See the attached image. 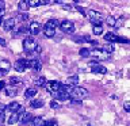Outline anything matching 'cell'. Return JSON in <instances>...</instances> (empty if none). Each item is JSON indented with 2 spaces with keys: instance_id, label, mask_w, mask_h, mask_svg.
<instances>
[{
  "instance_id": "cell-1",
  "label": "cell",
  "mask_w": 130,
  "mask_h": 126,
  "mask_svg": "<svg viewBox=\"0 0 130 126\" xmlns=\"http://www.w3.org/2000/svg\"><path fill=\"white\" fill-rule=\"evenodd\" d=\"M58 20H56V19H50V20H47L46 23H45V26H43V33H45V35L47 37V38H53L56 34V27L58 26Z\"/></svg>"
},
{
  "instance_id": "cell-24",
  "label": "cell",
  "mask_w": 130,
  "mask_h": 126,
  "mask_svg": "<svg viewBox=\"0 0 130 126\" xmlns=\"http://www.w3.org/2000/svg\"><path fill=\"white\" fill-rule=\"evenodd\" d=\"M34 84L37 85V87H45V84H46V79H45L43 76H39V77H37V79H35Z\"/></svg>"
},
{
  "instance_id": "cell-28",
  "label": "cell",
  "mask_w": 130,
  "mask_h": 126,
  "mask_svg": "<svg viewBox=\"0 0 130 126\" xmlns=\"http://www.w3.org/2000/svg\"><path fill=\"white\" fill-rule=\"evenodd\" d=\"M10 84L11 85H15V87H16V85H20V84H22V80H20L19 79V77H10Z\"/></svg>"
},
{
  "instance_id": "cell-42",
  "label": "cell",
  "mask_w": 130,
  "mask_h": 126,
  "mask_svg": "<svg viewBox=\"0 0 130 126\" xmlns=\"http://www.w3.org/2000/svg\"><path fill=\"white\" fill-rule=\"evenodd\" d=\"M4 12H6V11H4V8H0V18H3Z\"/></svg>"
},
{
  "instance_id": "cell-8",
  "label": "cell",
  "mask_w": 130,
  "mask_h": 126,
  "mask_svg": "<svg viewBox=\"0 0 130 126\" xmlns=\"http://www.w3.org/2000/svg\"><path fill=\"white\" fill-rule=\"evenodd\" d=\"M91 56L93 57V58H96V60H107L110 54L108 53H106L103 49H93V50H91Z\"/></svg>"
},
{
  "instance_id": "cell-34",
  "label": "cell",
  "mask_w": 130,
  "mask_h": 126,
  "mask_svg": "<svg viewBox=\"0 0 130 126\" xmlns=\"http://www.w3.org/2000/svg\"><path fill=\"white\" fill-rule=\"evenodd\" d=\"M62 8H64V10H68V11H72V10H73L72 6H69V4H65V3L62 4Z\"/></svg>"
},
{
  "instance_id": "cell-13",
  "label": "cell",
  "mask_w": 130,
  "mask_h": 126,
  "mask_svg": "<svg viewBox=\"0 0 130 126\" xmlns=\"http://www.w3.org/2000/svg\"><path fill=\"white\" fill-rule=\"evenodd\" d=\"M11 69V62L8 60H0V71H2L4 75L8 73V71Z\"/></svg>"
},
{
  "instance_id": "cell-46",
  "label": "cell",
  "mask_w": 130,
  "mask_h": 126,
  "mask_svg": "<svg viewBox=\"0 0 130 126\" xmlns=\"http://www.w3.org/2000/svg\"><path fill=\"white\" fill-rule=\"evenodd\" d=\"M73 2H75V3H77V2H79V0H73Z\"/></svg>"
},
{
  "instance_id": "cell-44",
  "label": "cell",
  "mask_w": 130,
  "mask_h": 126,
  "mask_svg": "<svg viewBox=\"0 0 130 126\" xmlns=\"http://www.w3.org/2000/svg\"><path fill=\"white\" fill-rule=\"evenodd\" d=\"M3 24V18H0V26Z\"/></svg>"
},
{
  "instance_id": "cell-36",
  "label": "cell",
  "mask_w": 130,
  "mask_h": 126,
  "mask_svg": "<svg viewBox=\"0 0 130 126\" xmlns=\"http://www.w3.org/2000/svg\"><path fill=\"white\" fill-rule=\"evenodd\" d=\"M76 10H77V11H79V12H80V14H81V15H87V14H85V11H84V8H81V7H77V8H76Z\"/></svg>"
},
{
  "instance_id": "cell-7",
  "label": "cell",
  "mask_w": 130,
  "mask_h": 126,
  "mask_svg": "<svg viewBox=\"0 0 130 126\" xmlns=\"http://www.w3.org/2000/svg\"><path fill=\"white\" fill-rule=\"evenodd\" d=\"M60 28L62 30L65 34H73L75 33V24L71 20H62L60 23Z\"/></svg>"
},
{
  "instance_id": "cell-25",
  "label": "cell",
  "mask_w": 130,
  "mask_h": 126,
  "mask_svg": "<svg viewBox=\"0 0 130 126\" xmlns=\"http://www.w3.org/2000/svg\"><path fill=\"white\" fill-rule=\"evenodd\" d=\"M102 49H103L106 53L111 54V53H114V43H112V42H108V43L103 45V48H102Z\"/></svg>"
},
{
  "instance_id": "cell-23",
  "label": "cell",
  "mask_w": 130,
  "mask_h": 126,
  "mask_svg": "<svg viewBox=\"0 0 130 126\" xmlns=\"http://www.w3.org/2000/svg\"><path fill=\"white\" fill-rule=\"evenodd\" d=\"M31 122H32V125H34V126H43V125H45V121H43L42 117H35V118H32Z\"/></svg>"
},
{
  "instance_id": "cell-16",
  "label": "cell",
  "mask_w": 130,
  "mask_h": 126,
  "mask_svg": "<svg viewBox=\"0 0 130 126\" xmlns=\"http://www.w3.org/2000/svg\"><path fill=\"white\" fill-rule=\"evenodd\" d=\"M4 91H6V95L7 96H16V93H18V89H16L15 85H10V87H6L4 88Z\"/></svg>"
},
{
  "instance_id": "cell-5",
  "label": "cell",
  "mask_w": 130,
  "mask_h": 126,
  "mask_svg": "<svg viewBox=\"0 0 130 126\" xmlns=\"http://www.w3.org/2000/svg\"><path fill=\"white\" fill-rule=\"evenodd\" d=\"M87 15H88V18H89L92 24H102V22H103V15L95 10H89L87 12Z\"/></svg>"
},
{
  "instance_id": "cell-9",
  "label": "cell",
  "mask_w": 130,
  "mask_h": 126,
  "mask_svg": "<svg viewBox=\"0 0 130 126\" xmlns=\"http://www.w3.org/2000/svg\"><path fill=\"white\" fill-rule=\"evenodd\" d=\"M26 68H27V60H24V58L16 60V62L14 64V69L16 72H19V73L24 72V71H26Z\"/></svg>"
},
{
  "instance_id": "cell-22",
  "label": "cell",
  "mask_w": 130,
  "mask_h": 126,
  "mask_svg": "<svg viewBox=\"0 0 130 126\" xmlns=\"http://www.w3.org/2000/svg\"><path fill=\"white\" fill-rule=\"evenodd\" d=\"M19 107H20V104L18 103V102H11V103L8 104L6 108L8 110V111H11V113H15V111H16V110H18Z\"/></svg>"
},
{
  "instance_id": "cell-15",
  "label": "cell",
  "mask_w": 130,
  "mask_h": 126,
  "mask_svg": "<svg viewBox=\"0 0 130 126\" xmlns=\"http://www.w3.org/2000/svg\"><path fill=\"white\" fill-rule=\"evenodd\" d=\"M31 119H32V115L30 113H26V111H24L23 114H20V117H19V122H22L23 125L27 123V122H30Z\"/></svg>"
},
{
  "instance_id": "cell-33",
  "label": "cell",
  "mask_w": 130,
  "mask_h": 126,
  "mask_svg": "<svg viewBox=\"0 0 130 126\" xmlns=\"http://www.w3.org/2000/svg\"><path fill=\"white\" fill-rule=\"evenodd\" d=\"M50 107H52V108H58V107H60V104L57 103L56 100H52V102H50Z\"/></svg>"
},
{
  "instance_id": "cell-30",
  "label": "cell",
  "mask_w": 130,
  "mask_h": 126,
  "mask_svg": "<svg viewBox=\"0 0 130 126\" xmlns=\"http://www.w3.org/2000/svg\"><path fill=\"white\" fill-rule=\"evenodd\" d=\"M79 54H80L81 57H89V56H91V50H89V49H87V48H83V49H80Z\"/></svg>"
},
{
  "instance_id": "cell-21",
  "label": "cell",
  "mask_w": 130,
  "mask_h": 126,
  "mask_svg": "<svg viewBox=\"0 0 130 126\" xmlns=\"http://www.w3.org/2000/svg\"><path fill=\"white\" fill-rule=\"evenodd\" d=\"M19 117H20V115H19V114L16 113V111H15V113H12V114H11V117L8 118V123H10V125H15L16 122H19Z\"/></svg>"
},
{
  "instance_id": "cell-47",
  "label": "cell",
  "mask_w": 130,
  "mask_h": 126,
  "mask_svg": "<svg viewBox=\"0 0 130 126\" xmlns=\"http://www.w3.org/2000/svg\"><path fill=\"white\" fill-rule=\"evenodd\" d=\"M0 126H3V125H0Z\"/></svg>"
},
{
  "instance_id": "cell-17",
  "label": "cell",
  "mask_w": 130,
  "mask_h": 126,
  "mask_svg": "<svg viewBox=\"0 0 130 126\" xmlns=\"http://www.w3.org/2000/svg\"><path fill=\"white\" fill-rule=\"evenodd\" d=\"M35 95H37V88H34V87L27 88L26 91H24V98H26V99H31V98L35 96Z\"/></svg>"
},
{
  "instance_id": "cell-38",
  "label": "cell",
  "mask_w": 130,
  "mask_h": 126,
  "mask_svg": "<svg viewBox=\"0 0 130 126\" xmlns=\"http://www.w3.org/2000/svg\"><path fill=\"white\" fill-rule=\"evenodd\" d=\"M0 46H7V42H6V39L0 38Z\"/></svg>"
},
{
  "instance_id": "cell-18",
  "label": "cell",
  "mask_w": 130,
  "mask_h": 126,
  "mask_svg": "<svg viewBox=\"0 0 130 126\" xmlns=\"http://www.w3.org/2000/svg\"><path fill=\"white\" fill-rule=\"evenodd\" d=\"M28 27H26V26H20L19 28H18V33H14V37H20V35H27L28 34Z\"/></svg>"
},
{
  "instance_id": "cell-31",
  "label": "cell",
  "mask_w": 130,
  "mask_h": 126,
  "mask_svg": "<svg viewBox=\"0 0 130 126\" xmlns=\"http://www.w3.org/2000/svg\"><path fill=\"white\" fill-rule=\"evenodd\" d=\"M27 3H28V6L30 7H38V6H41V0H27Z\"/></svg>"
},
{
  "instance_id": "cell-41",
  "label": "cell",
  "mask_w": 130,
  "mask_h": 126,
  "mask_svg": "<svg viewBox=\"0 0 130 126\" xmlns=\"http://www.w3.org/2000/svg\"><path fill=\"white\" fill-rule=\"evenodd\" d=\"M125 110L130 113V104H129V103H127V104H125Z\"/></svg>"
},
{
  "instance_id": "cell-32",
  "label": "cell",
  "mask_w": 130,
  "mask_h": 126,
  "mask_svg": "<svg viewBox=\"0 0 130 126\" xmlns=\"http://www.w3.org/2000/svg\"><path fill=\"white\" fill-rule=\"evenodd\" d=\"M115 22H117V19L112 18V16H108L107 18V24L108 26H115Z\"/></svg>"
},
{
  "instance_id": "cell-20",
  "label": "cell",
  "mask_w": 130,
  "mask_h": 126,
  "mask_svg": "<svg viewBox=\"0 0 130 126\" xmlns=\"http://www.w3.org/2000/svg\"><path fill=\"white\" fill-rule=\"evenodd\" d=\"M77 83H79V76H77V75L69 76L67 79V84L68 85H77Z\"/></svg>"
},
{
  "instance_id": "cell-27",
  "label": "cell",
  "mask_w": 130,
  "mask_h": 126,
  "mask_svg": "<svg viewBox=\"0 0 130 126\" xmlns=\"http://www.w3.org/2000/svg\"><path fill=\"white\" fill-rule=\"evenodd\" d=\"M92 33H93L95 35H100L102 33H103V26H102V24H93Z\"/></svg>"
},
{
  "instance_id": "cell-39",
  "label": "cell",
  "mask_w": 130,
  "mask_h": 126,
  "mask_svg": "<svg viewBox=\"0 0 130 126\" xmlns=\"http://www.w3.org/2000/svg\"><path fill=\"white\" fill-rule=\"evenodd\" d=\"M4 88H6V83L3 80H0V89H4Z\"/></svg>"
},
{
  "instance_id": "cell-43",
  "label": "cell",
  "mask_w": 130,
  "mask_h": 126,
  "mask_svg": "<svg viewBox=\"0 0 130 126\" xmlns=\"http://www.w3.org/2000/svg\"><path fill=\"white\" fill-rule=\"evenodd\" d=\"M4 6H6L4 2H3V0H0V8H4Z\"/></svg>"
},
{
  "instance_id": "cell-11",
  "label": "cell",
  "mask_w": 130,
  "mask_h": 126,
  "mask_svg": "<svg viewBox=\"0 0 130 126\" xmlns=\"http://www.w3.org/2000/svg\"><path fill=\"white\" fill-rule=\"evenodd\" d=\"M15 24H16V19L15 18H8V19H6L3 22V27H4L6 31H11L12 28L15 27Z\"/></svg>"
},
{
  "instance_id": "cell-40",
  "label": "cell",
  "mask_w": 130,
  "mask_h": 126,
  "mask_svg": "<svg viewBox=\"0 0 130 126\" xmlns=\"http://www.w3.org/2000/svg\"><path fill=\"white\" fill-rule=\"evenodd\" d=\"M52 3H54V4H64V0H53Z\"/></svg>"
},
{
  "instance_id": "cell-37",
  "label": "cell",
  "mask_w": 130,
  "mask_h": 126,
  "mask_svg": "<svg viewBox=\"0 0 130 126\" xmlns=\"http://www.w3.org/2000/svg\"><path fill=\"white\" fill-rule=\"evenodd\" d=\"M4 111H6V106H4L3 103H0V114L4 113Z\"/></svg>"
},
{
  "instance_id": "cell-6",
  "label": "cell",
  "mask_w": 130,
  "mask_h": 126,
  "mask_svg": "<svg viewBox=\"0 0 130 126\" xmlns=\"http://www.w3.org/2000/svg\"><path fill=\"white\" fill-rule=\"evenodd\" d=\"M61 85H62V84H61L60 81H57V80H50V81H46V84H45V88H46L47 92H50L52 95H54V93L61 88Z\"/></svg>"
},
{
  "instance_id": "cell-3",
  "label": "cell",
  "mask_w": 130,
  "mask_h": 126,
  "mask_svg": "<svg viewBox=\"0 0 130 126\" xmlns=\"http://www.w3.org/2000/svg\"><path fill=\"white\" fill-rule=\"evenodd\" d=\"M35 46H37V42H35V39L32 38V37H26V38L23 39V49H24L26 53H28V54L34 53Z\"/></svg>"
},
{
  "instance_id": "cell-29",
  "label": "cell",
  "mask_w": 130,
  "mask_h": 126,
  "mask_svg": "<svg viewBox=\"0 0 130 126\" xmlns=\"http://www.w3.org/2000/svg\"><path fill=\"white\" fill-rule=\"evenodd\" d=\"M16 19L20 20V22H26V20H28V14H26V12H20V14L16 15Z\"/></svg>"
},
{
  "instance_id": "cell-19",
  "label": "cell",
  "mask_w": 130,
  "mask_h": 126,
  "mask_svg": "<svg viewBox=\"0 0 130 126\" xmlns=\"http://www.w3.org/2000/svg\"><path fill=\"white\" fill-rule=\"evenodd\" d=\"M43 104H45V102L42 99H34V100H31V103H30V106L32 108H41V107H43Z\"/></svg>"
},
{
  "instance_id": "cell-35",
  "label": "cell",
  "mask_w": 130,
  "mask_h": 126,
  "mask_svg": "<svg viewBox=\"0 0 130 126\" xmlns=\"http://www.w3.org/2000/svg\"><path fill=\"white\" fill-rule=\"evenodd\" d=\"M122 23H123V19H118L117 20V22H115V26H114V27H119V26H122Z\"/></svg>"
},
{
  "instance_id": "cell-4",
  "label": "cell",
  "mask_w": 130,
  "mask_h": 126,
  "mask_svg": "<svg viewBox=\"0 0 130 126\" xmlns=\"http://www.w3.org/2000/svg\"><path fill=\"white\" fill-rule=\"evenodd\" d=\"M104 39L107 41V42H121V43H130V39L127 38H123V37H119L117 34H114V33H107V34H104Z\"/></svg>"
},
{
  "instance_id": "cell-45",
  "label": "cell",
  "mask_w": 130,
  "mask_h": 126,
  "mask_svg": "<svg viewBox=\"0 0 130 126\" xmlns=\"http://www.w3.org/2000/svg\"><path fill=\"white\" fill-rule=\"evenodd\" d=\"M2 76H4V73H3L2 71H0V77H2Z\"/></svg>"
},
{
  "instance_id": "cell-14",
  "label": "cell",
  "mask_w": 130,
  "mask_h": 126,
  "mask_svg": "<svg viewBox=\"0 0 130 126\" xmlns=\"http://www.w3.org/2000/svg\"><path fill=\"white\" fill-rule=\"evenodd\" d=\"M91 71L93 73H98V75H104V73H107L106 67H103V65H100V64H96V65H93V67H91Z\"/></svg>"
},
{
  "instance_id": "cell-10",
  "label": "cell",
  "mask_w": 130,
  "mask_h": 126,
  "mask_svg": "<svg viewBox=\"0 0 130 126\" xmlns=\"http://www.w3.org/2000/svg\"><path fill=\"white\" fill-rule=\"evenodd\" d=\"M27 68H31L32 71L39 72L41 69H42V64H41V61H39V60H37V58L27 60Z\"/></svg>"
},
{
  "instance_id": "cell-2",
  "label": "cell",
  "mask_w": 130,
  "mask_h": 126,
  "mask_svg": "<svg viewBox=\"0 0 130 126\" xmlns=\"http://www.w3.org/2000/svg\"><path fill=\"white\" fill-rule=\"evenodd\" d=\"M89 95L88 93V91L85 88H83V87H73V89L71 91V98L72 99H75V100H83V99H85Z\"/></svg>"
},
{
  "instance_id": "cell-26",
  "label": "cell",
  "mask_w": 130,
  "mask_h": 126,
  "mask_svg": "<svg viewBox=\"0 0 130 126\" xmlns=\"http://www.w3.org/2000/svg\"><path fill=\"white\" fill-rule=\"evenodd\" d=\"M18 7H19V10L20 11H23V12H26L27 10H28V3H27V0H20L19 2V4H18Z\"/></svg>"
},
{
  "instance_id": "cell-12",
  "label": "cell",
  "mask_w": 130,
  "mask_h": 126,
  "mask_svg": "<svg viewBox=\"0 0 130 126\" xmlns=\"http://www.w3.org/2000/svg\"><path fill=\"white\" fill-rule=\"evenodd\" d=\"M28 31H30L31 35H38L41 33V24L38 22H31L30 26H28Z\"/></svg>"
}]
</instances>
